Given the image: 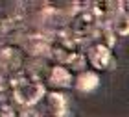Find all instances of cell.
Here are the masks:
<instances>
[{"mask_svg":"<svg viewBox=\"0 0 129 117\" xmlns=\"http://www.w3.org/2000/svg\"><path fill=\"white\" fill-rule=\"evenodd\" d=\"M22 30H24V21L20 15H11L8 21L2 22V28H0L4 37H19Z\"/></svg>","mask_w":129,"mask_h":117,"instance_id":"10","label":"cell"},{"mask_svg":"<svg viewBox=\"0 0 129 117\" xmlns=\"http://www.w3.org/2000/svg\"><path fill=\"white\" fill-rule=\"evenodd\" d=\"M87 60L94 69L98 71H107V69H113L114 67V58H113V52H111L109 46L105 45H92L89 50H87Z\"/></svg>","mask_w":129,"mask_h":117,"instance_id":"5","label":"cell"},{"mask_svg":"<svg viewBox=\"0 0 129 117\" xmlns=\"http://www.w3.org/2000/svg\"><path fill=\"white\" fill-rule=\"evenodd\" d=\"M0 28H2V21H0Z\"/></svg>","mask_w":129,"mask_h":117,"instance_id":"16","label":"cell"},{"mask_svg":"<svg viewBox=\"0 0 129 117\" xmlns=\"http://www.w3.org/2000/svg\"><path fill=\"white\" fill-rule=\"evenodd\" d=\"M94 37H98L100 45H105L109 46V48H113L114 43H116V34L113 32V28H111V24H103V26H98V30L94 34Z\"/></svg>","mask_w":129,"mask_h":117,"instance_id":"12","label":"cell"},{"mask_svg":"<svg viewBox=\"0 0 129 117\" xmlns=\"http://www.w3.org/2000/svg\"><path fill=\"white\" fill-rule=\"evenodd\" d=\"M22 65V52L15 45H4L0 46V74L13 76L20 71Z\"/></svg>","mask_w":129,"mask_h":117,"instance_id":"4","label":"cell"},{"mask_svg":"<svg viewBox=\"0 0 129 117\" xmlns=\"http://www.w3.org/2000/svg\"><path fill=\"white\" fill-rule=\"evenodd\" d=\"M109 24L116 36H124V37L129 36V13L125 9H118V13L113 17Z\"/></svg>","mask_w":129,"mask_h":117,"instance_id":"11","label":"cell"},{"mask_svg":"<svg viewBox=\"0 0 129 117\" xmlns=\"http://www.w3.org/2000/svg\"><path fill=\"white\" fill-rule=\"evenodd\" d=\"M98 26H100V22L96 19L94 11L90 9V6H85L83 9L72 11V17H70V22H68V32L76 41L81 43L85 39L94 37Z\"/></svg>","mask_w":129,"mask_h":117,"instance_id":"3","label":"cell"},{"mask_svg":"<svg viewBox=\"0 0 129 117\" xmlns=\"http://www.w3.org/2000/svg\"><path fill=\"white\" fill-rule=\"evenodd\" d=\"M9 78H11V76L0 74V93H6V91L9 89Z\"/></svg>","mask_w":129,"mask_h":117,"instance_id":"13","label":"cell"},{"mask_svg":"<svg viewBox=\"0 0 129 117\" xmlns=\"http://www.w3.org/2000/svg\"><path fill=\"white\" fill-rule=\"evenodd\" d=\"M122 8H127L125 11H127V13H129V2H124V4H122Z\"/></svg>","mask_w":129,"mask_h":117,"instance_id":"15","label":"cell"},{"mask_svg":"<svg viewBox=\"0 0 129 117\" xmlns=\"http://www.w3.org/2000/svg\"><path fill=\"white\" fill-rule=\"evenodd\" d=\"M46 106L54 117H68V104H67V97L59 91H50L46 93Z\"/></svg>","mask_w":129,"mask_h":117,"instance_id":"7","label":"cell"},{"mask_svg":"<svg viewBox=\"0 0 129 117\" xmlns=\"http://www.w3.org/2000/svg\"><path fill=\"white\" fill-rule=\"evenodd\" d=\"M52 56L59 61V65H64L68 69H81L85 67V56L79 50V41H76L67 28H61L52 34Z\"/></svg>","mask_w":129,"mask_h":117,"instance_id":"2","label":"cell"},{"mask_svg":"<svg viewBox=\"0 0 129 117\" xmlns=\"http://www.w3.org/2000/svg\"><path fill=\"white\" fill-rule=\"evenodd\" d=\"M100 86V76L94 71H81L76 78V89L81 93H90Z\"/></svg>","mask_w":129,"mask_h":117,"instance_id":"9","label":"cell"},{"mask_svg":"<svg viewBox=\"0 0 129 117\" xmlns=\"http://www.w3.org/2000/svg\"><path fill=\"white\" fill-rule=\"evenodd\" d=\"M24 48L28 54L33 58H48L52 56V41L48 36L43 34H35V36H28L24 41Z\"/></svg>","mask_w":129,"mask_h":117,"instance_id":"6","label":"cell"},{"mask_svg":"<svg viewBox=\"0 0 129 117\" xmlns=\"http://www.w3.org/2000/svg\"><path fill=\"white\" fill-rule=\"evenodd\" d=\"M9 87L15 104H19L20 108H31L43 97H46V89L33 69L30 71L20 69L19 73H15L9 78Z\"/></svg>","mask_w":129,"mask_h":117,"instance_id":"1","label":"cell"},{"mask_svg":"<svg viewBox=\"0 0 129 117\" xmlns=\"http://www.w3.org/2000/svg\"><path fill=\"white\" fill-rule=\"evenodd\" d=\"M48 82L54 87H70L74 84V76H72V73H70L68 67L55 65V67H52V71L48 73Z\"/></svg>","mask_w":129,"mask_h":117,"instance_id":"8","label":"cell"},{"mask_svg":"<svg viewBox=\"0 0 129 117\" xmlns=\"http://www.w3.org/2000/svg\"><path fill=\"white\" fill-rule=\"evenodd\" d=\"M17 117H39L37 113H33L30 108H24V112H19V115Z\"/></svg>","mask_w":129,"mask_h":117,"instance_id":"14","label":"cell"}]
</instances>
